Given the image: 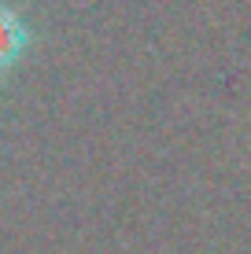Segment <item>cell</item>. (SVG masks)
I'll use <instances>...</instances> for the list:
<instances>
[{
    "instance_id": "1",
    "label": "cell",
    "mask_w": 251,
    "mask_h": 254,
    "mask_svg": "<svg viewBox=\"0 0 251 254\" xmlns=\"http://www.w3.org/2000/svg\"><path fill=\"white\" fill-rule=\"evenodd\" d=\"M26 48H30V26L22 22L15 7L0 4V74H7L19 63Z\"/></svg>"
}]
</instances>
